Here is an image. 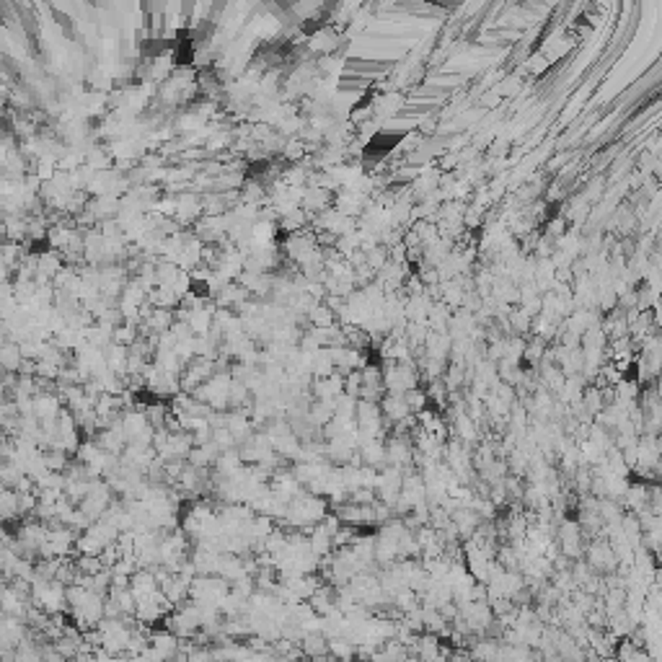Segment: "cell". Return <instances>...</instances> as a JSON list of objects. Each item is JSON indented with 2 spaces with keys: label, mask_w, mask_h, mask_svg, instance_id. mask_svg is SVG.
Masks as SVG:
<instances>
[{
  "label": "cell",
  "mask_w": 662,
  "mask_h": 662,
  "mask_svg": "<svg viewBox=\"0 0 662 662\" xmlns=\"http://www.w3.org/2000/svg\"><path fill=\"white\" fill-rule=\"evenodd\" d=\"M381 412H383V414L388 416L391 422H401V419H404V416H407L412 409H409L407 399H404L401 393H391V396L383 401V409H381Z\"/></svg>",
  "instance_id": "cell-7"
},
{
  "label": "cell",
  "mask_w": 662,
  "mask_h": 662,
  "mask_svg": "<svg viewBox=\"0 0 662 662\" xmlns=\"http://www.w3.org/2000/svg\"><path fill=\"white\" fill-rule=\"evenodd\" d=\"M151 649L158 654L160 662H171V660H176V657L184 652V647H182V642H179V637H176V634H171V631H153V634H151Z\"/></svg>",
  "instance_id": "cell-2"
},
{
  "label": "cell",
  "mask_w": 662,
  "mask_h": 662,
  "mask_svg": "<svg viewBox=\"0 0 662 662\" xmlns=\"http://www.w3.org/2000/svg\"><path fill=\"white\" fill-rule=\"evenodd\" d=\"M117 657H114L112 652H106V649H101V647H96L94 649V654H91V662H114Z\"/></svg>",
  "instance_id": "cell-8"
},
{
  "label": "cell",
  "mask_w": 662,
  "mask_h": 662,
  "mask_svg": "<svg viewBox=\"0 0 662 662\" xmlns=\"http://www.w3.org/2000/svg\"><path fill=\"white\" fill-rule=\"evenodd\" d=\"M414 657H419L422 662H443L445 654H443V647H440L438 634H424V637H416L414 642Z\"/></svg>",
  "instance_id": "cell-3"
},
{
  "label": "cell",
  "mask_w": 662,
  "mask_h": 662,
  "mask_svg": "<svg viewBox=\"0 0 662 662\" xmlns=\"http://www.w3.org/2000/svg\"><path fill=\"white\" fill-rule=\"evenodd\" d=\"M300 647H303L305 657H311V660H319V657H331V654H329V637L324 634V631L305 634L303 642H300Z\"/></svg>",
  "instance_id": "cell-6"
},
{
  "label": "cell",
  "mask_w": 662,
  "mask_h": 662,
  "mask_svg": "<svg viewBox=\"0 0 662 662\" xmlns=\"http://www.w3.org/2000/svg\"><path fill=\"white\" fill-rule=\"evenodd\" d=\"M166 631L176 634L179 639H192L202 631V611L197 603H184L166 616Z\"/></svg>",
  "instance_id": "cell-1"
},
{
  "label": "cell",
  "mask_w": 662,
  "mask_h": 662,
  "mask_svg": "<svg viewBox=\"0 0 662 662\" xmlns=\"http://www.w3.org/2000/svg\"><path fill=\"white\" fill-rule=\"evenodd\" d=\"M132 662H160V660H158V654H155L151 647H148L143 654H135V657H132Z\"/></svg>",
  "instance_id": "cell-9"
},
{
  "label": "cell",
  "mask_w": 662,
  "mask_h": 662,
  "mask_svg": "<svg viewBox=\"0 0 662 662\" xmlns=\"http://www.w3.org/2000/svg\"><path fill=\"white\" fill-rule=\"evenodd\" d=\"M502 647L504 642L497 639H479L471 647V660L473 662H502Z\"/></svg>",
  "instance_id": "cell-4"
},
{
  "label": "cell",
  "mask_w": 662,
  "mask_h": 662,
  "mask_svg": "<svg viewBox=\"0 0 662 662\" xmlns=\"http://www.w3.org/2000/svg\"><path fill=\"white\" fill-rule=\"evenodd\" d=\"M329 654L334 662H355L357 660V644L347 637H331L329 639Z\"/></svg>",
  "instance_id": "cell-5"
}]
</instances>
